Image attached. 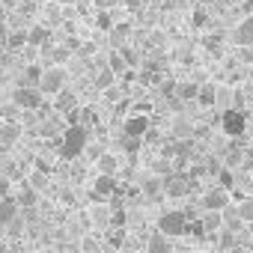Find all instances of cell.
<instances>
[{
  "label": "cell",
  "instance_id": "6da1fadb",
  "mask_svg": "<svg viewBox=\"0 0 253 253\" xmlns=\"http://www.w3.org/2000/svg\"><path fill=\"white\" fill-rule=\"evenodd\" d=\"M86 140H89V134H86L84 125H69V128L63 131V140H60V155L66 161L84 155L86 152Z\"/></svg>",
  "mask_w": 253,
  "mask_h": 253
},
{
  "label": "cell",
  "instance_id": "7a4b0ae2",
  "mask_svg": "<svg viewBox=\"0 0 253 253\" xmlns=\"http://www.w3.org/2000/svg\"><path fill=\"white\" fill-rule=\"evenodd\" d=\"M158 232L167 235V238L185 235V232H188V214H185V211H164V214L158 217Z\"/></svg>",
  "mask_w": 253,
  "mask_h": 253
},
{
  "label": "cell",
  "instance_id": "3957f363",
  "mask_svg": "<svg viewBox=\"0 0 253 253\" xmlns=\"http://www.w3.org/2000/svg\"><path fill=\"white\" fill-rule=\"evenodd\" d=\"M39 92H45V95H60L63 89H66V72L63 69H45L42 72V78H39V86H36Z\"/></svg>",
  "mask_w": 253,
  "mask_h": 253
},
{
  "label": "cell",
  "instance_id": "277c9868",
  "mask_svg": "<svg viewBox=\"0 0 253 253\" xmlns=\"http://www.w3.org/2000/svg\"><path fill=\"white\" fill-rule=\"evenodd\" d=\"M220 128H223V134H229V137H241L244 128H247V116L232 107V110H226V113L220 116Z\"/></svg>",
  "mask_w": 253,
  "mask_h": 253
},
{
  "label": "cell",
  "instance_id": "5b68a950",
  "mask_svg": "<svg viewBox=\"0 0 253 253\" xmlns=\"http://www.w3.org/2000/svg\"><path fill=\"white\" fill-rule=\"evenodd\" d=\"M200 209H203V211H226V209H229V191H223V188H214V191L203 194V200H200Z\"/></svg>",
  "mask_w": 253,
  "mask_h": 253
},
{
  "label": "cell",
  "instance_id": "8992f818",
  "mask_svg": "<svg viewBox=\"0 0 253 253\" xmlns=\"http://www.w3.org/2000/svg\"><path fill=\"white\" fill-rule=\"evenodd\" d=\"M12 104H18V107H24V110H36V107L42 104V92H39L36 86H18V89L12 92Z\"/></svg>",
  "mask_w": 253,
  "mask_h": 253
},
{
  "label": "cell",
  "instance_id": "52a82bcc",
  "mask_svg": "<svg viewBox=\"0 0 253 253\" xmlns=\"http://www.w3.org/2000/svg\"><path fill=\"white\" fill-rule=\"evenodd\" d=\"M89 220H92V226H101V229H110V223H113V209L107 206V203H95V206H89Z\"/></svg>",
  "mask_w": 253,
  "mask_h": 253
},
{
  "label": "cell",
  "instance_id": "ba28073f",
  "mask_svg": "<svg viewBox=\"0 0 253 253\" xmlns=\"http://www.w3.org/2000/svg\"><path fill=\"white\" fill-rule=\"evenodd\" d=\"M146 131H149V116L137 113V116H128V119H125V134H128L131 140H140Z\"/></svg>",
  "mask_w": 253,
  "mask_h": 253
},
{
  "label": "cell",
  "instance_id": "9c48e42d",
  "mask_svg": "<svg viewBox=\"0 0 253 253\" xmlns=\"http://www.w3.org/2000/svg\"><path fill=\"white\" fill-rule=\"evenodd\" d=\"M92 191H95V197H98V200H104V203H107V200L116 194V179H113V176H98V179H95V185H92Z\"/></svg>",
  "mask_w": 253,
  "mask_h": 253
},
{
  "label": "cell",
  "instance_id": "30bf717a",
  "mask_svg": "<svg viewBox=\"0 0 253 253\" xmlns=\"http://www.w3.org/2000/svg\"><path fill=\"white\" fill-rule=\"evenodd\" d=\"M164 194L167 197H185L188 194V179L185 176H167L164 179Z\"/></svg>",
  "mask_w": 253,
  "mask_h": 253
},
{
  "label": "cell",
  "instance_id": "8fae6325",
  "mask_svg": "<svg viewBox=\"0 0 253 253\" xmlns=\"http://www.w3.org/2000/svg\"><path fill=\"white\" fill-rule=\"evenodd\" d=\"M18 217V203L9 197H0V223H12Z\"/></svg>",
  "mask_w": 253,
  "mask_h": 253
},
{
  "label": "cell",
  "instance_id": "7c38bea8",
  "mask_svg": "<svg viewBox=\"0 0 253 253\" xmlns=\"http://www.w3.org/2000/svg\"><path fill=\"white\" fill-rule=\"evenodd\" d=\"M146 253H173V247H170V241H167V235H152L149 241H146Z\"/></svg>",
  "mask_w": 253,
  "mask_h": 253
},
{
  "label": "cell",
  "instance_id": "4fadbf2b",
  "mask_svg": "<svg viewBox=\"0 0 253 253\" xmlns=\"http://www.w3.org/2000/svg\"><path fill=\"white\" fill-rule=\"evenodd\" d=\"M116 170H119V161H116V155H101L98 158V176H116Z\"/></svg>",
  "mask_w": 253,
  "mask_h": 253
},
{
  "label": "cell",
  "instance_id": "5bb4252c",
  "mask_svg": "<svg viewBox=\"0 0 253 253\" xmlns=\"http://www.w3.org/2000/svg\"><path fill=\"white\" fill-rule=\"evenodd\" d=\"M214 107H220L223 113L232 110V89H229V86H217V92H214Z\"/></svg>",
  "mask_w": 253,
  "mask_h": 253
},
{
  "label": "cell",
  "instance_id": "9a60e30c",
  "mask_svg": "<svg viewBox=\"0 0 253 253\" xmlns=\"http://www.w3.org/2000/svg\"><path fill=\"white\" fill-rule=\"evenodd\" d=\"M200 223H203L206 232H209V229H223V214H220V211H203Z\"/></svg>",
  "mask_w": 253,
  "mask_h": 253
},
{
  "label": "cell",
  "instance_id": "2e32d148",
  "mask_svg": "<svg viewBox=\"0 0 253 253\" xmlns=\"http://www.w3.org/2000/svg\"><path fill=\"white\" fill-rule=\"evenodd\" d=\"M57 110H60V113H72V110H75V95H72L69 89H63V92L57 95Z\"/></svg>",
  "mask_w": 253,
  "mask_h": 253
},
{
  "label": "cell",
  "instance_id": "e0dca14e",
  "mask_svg": "<svg viewBox=\"0 0 253 253\" xmlns=\"http://www.w3.org/2000/svg\"><path fill=\"white\" fill-rule=\"evenodd\" d=\"M238 42L241 45H253V18H247V21H241V27H238Z\"/></svg>",
  "mask_w": 253,
  "mask_h": 253
},
{
  "label": "cell",
  "instance_id": "ac0fdd59",
  "mask_svg": "<svg viewBox=\"0 0 253 253\" xmlns=\"http://www.w3.org/2000/svg\"><path fill=\"white\" fill-rule=\"evenodd\" d=\"M235 209H238V214H241V220H244V223L250 226V223H253V200H241V203H238Z\"/></svg>",
  "mask_w": 253,
  "mask_h": 253
},
{
  "label": "cell",
  "instance_id": "d6986e66",
  "mask_svg": "<svg viewBox=\"0 0 253 253\" xmlns=\"http://www.w3.org/2000/svg\"><path fill=\"white\" fill-rule=\"evenodd\" d=\"M143 191H146V197H161L164 194V182L161 179H146Z\"/></svg>",
  "mask_w": 253,
  "mask_h": 253
},
{
  "label": "cell",
  "instance_id": "ffe728a7",
  "mask_svg": "<svg viewBox=\"0 0 253 253\" xmlns=\"http://www.w3.org/2000/svg\"><path fill=\"white\" fill-rule=\"evenodd\" d=\"M214 92H217V86H211V84H206L203 89H200V104H214Z\"/></svg>",
  "mask_w": 253,
  "mask_h": 253
},
{
  "label": "cell",
  "instance_id": "44dd1931",
  "mask_svg": "<svg viewBox=\"0 0 253 253\" xmlns=\"http://www.w3.org/2000/svg\"><path fill=\"white\" fill-rule=\"evenodd\" d=\"M18 137V125H3L0 128V143H12Z\"/></svg>",
  "mask_w": 253,
  "mask_h": 253
},
{
  "label": "cell",
  "instance_id": "7402d4cb",
  "mask_svg": "<svg viewBox=\"0 0 253 253\" xmlns=\"http://www.w3.org/2000/svg\"><path fill=\"white\" fill-rule=\"evenodd\" d=\"M81 253H101V244H98L95 238H84V244H81Z\"/></svg>",
  "mask_w": 253,
  "mask_h": 253
},
{
  "label": "cell",
  "instance_id": "603a6c76",
  "mask_svg": "<svg viewBox=\"0 0 253 253\" xmlns=\"http://www.w3.org/2000/svg\"><path fill=\"white\" fill-rule=\"evenodd\" d=\"M45 36H48V30H45V27H33V30H30V42H33V45H42V42H45Z\"/></svg>",
  "mask_w": 253,
  "mask_h": 253
},
{
  "label": "cell",
  "instance_id": "cb8c5ba5",
  "mask_svg": "<svg viewBox=\"0 0 253 253\" xmlns=\"http://www.w3.org/2000/svg\"><path fill=\"white\" fill-rule=\"evenodd\" d=\"M15 203H18V206H33V203H36V194H33V191H21V197H18Z\"/></svg>",
  "mask_w": 253,
  "mask_h": 253
},
{
  "label": "cell",
  "instance_id": "d4e9b609",
  "mask_svg": "<svg viewBox=\"0 0 253 253\" xmlns=\"http://www.w3.org/2000/svg\"><path fill=\"white\" fill-rule=\"evenodd\" d=\"M173 131H176V137H188V134H191V125L182 119V122H176V128H173Z\"/></svg>",
  "mask_w": 253,
  "mask_h": 253
},
{
  "label": "cell",
  "instance_id": "484cf974",
  "mask_svg": "<svg viewBox=\"0 0 253 253\" xmlns=\"http://www.w3.org/2000/svg\"><path fill=\"white\" fill-rule=\"evenodd\" d=\"M217 179H220L223 191H226V188H232V170H220V176H217Z\"/></svg>",
  "mask_w": 253,
  "mask_h": 253
},
{
  "label": "cell",
  "instance_id": "4316f807",
  "mask_svg": "<svg viewBox=\"0 0 253 253\" xmlns=\"http://www.w3.org/2000/svg\"><path fill=\"white\" fill-rule=\"evenodd\" d=\"M110 84H113V72L107 69V72H101V75H98V86H110Z\"/></svg>",
  "mask_w": 253,
  "mask_h": 253
},
{
  "label": "cell",
  "instance_id": "83f0119b",
  "mask_svg": "<svg viewBox=\"0 0 253 253\" xmlns=\"http://www.w3.org/2000/svg\"><path fill=\"white\" fill-rule=\"evenodd\" d=\"M21 42H24V33H12L9 36V45H21Z\"/></svg>",
  "mask_w": 253,
  "mask_h": 253
},
{
  "label": "cell",
  "instance_id": "f1b7e54d",
  "mask_svg": "<svg viewBox=\"0 0 253 253\" xmlns=\"http://www.w3.org/2000/svg\"><path fill=\"white\" fill-rule=\"evenodd\" d=\"M110 60H113V69H116V72H119V69H122V60H119V54H113V57H110Z\"/></svg>",
  "mask_w": 253,
  "mask_h": 253
},
{
  "label": "cell",
  "instance_id": "f546056e",
  "mask_svg": "<svg viewBox=\"0 0 253 253\" xmlns=\"http://www.w3.org/2000/svg\"><path fill=\"white\" fill-rule=\"evenodd\" d=\"M250 81H253V69H250Z\"/></svg>",
  "mask_w": 253,
  "mask_h": 253
}]
</instances>
